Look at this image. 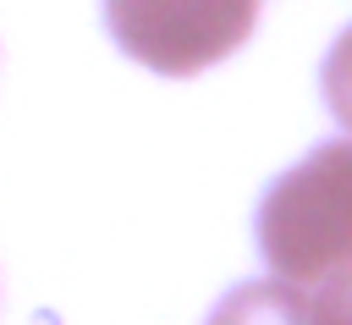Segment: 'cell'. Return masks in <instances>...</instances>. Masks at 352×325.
<instances>
[{
	"mask_svg": "<svg viewBox=\"0 0 352 325\" xmlns=\"http://www.w3.org/2000/svg\"><path fill=\"white\" fill-rule=\"evenodd\" d=\"M258 248L275 275L324 286L352 264V138L319 143L302 165L270 182L258 204Z\"/></svg>",
	"mask_w": 352,
	"mask_h": 325,
	"instance_id": "cell-1",
	"label": "cell"
},
{
	"mask_svg": "<svg viewBox=\"0 0 352 325\" xmlns=\"http://www.w3.org/2000/svg\"><path fill=\"white\" fill-rule=\"evenodd\" d=\"M258 0H104L110 39L160 77H192L253 33Z\"/></svg>",
	"mask_w": 352,
	"mask_h": 325,
	"instance_id": "cell-2",
	"label": "cell"
},
{
	"mask_svg": "<svg viewBox=\"0 0 352 325\" xmlns=\"http://www.w3.org/2000/svg\"><path fill=\"white\" fill-rule=\"evenodd\" d=\"M209 325H319V319H314V303L302 297V286L280 275V281H248V286H236L209 314Z\"/></svg>",
	"mask_w": 352,
	"mask_h": 325,
	"instance_id": "cell-3",
	"label": "cell"
},
{
	"mask_svg": "<svg viewBox=\"0 0 352 325\" xmlns=\"http://www.w3.org/2000/svg\"><path fill=\"white\" fill-rule=\"evenodd\" d=\"M319 83H324V105H330V116H336V121L352 132V28H346V33L330 44Z\"/></svg>",
	"mask_w": 352,
	"mask_h": 325,
	"instance_id": "cell-4",
	"label": "cell"
},
{
	"mask_svg": "<svg viewBox=\"0 0 352 325\" xmlns=\"http://www.w3.org/2000/svg\"><path fill=\"white\" fill-rule=\"evenodd\" d=\"M314 319H319V325H352V264L336 270V275L314 292Z\"/></svg>",
	"mask_w": 352,
	"mask_h": 325,
	"instance_id": "cell-5",
	"label": "cell"
}]
</instances>
